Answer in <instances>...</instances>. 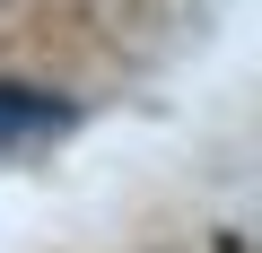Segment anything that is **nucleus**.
I'll list each match as a JSON object with an SVG mask.
<instances>
[{
    "label": "nucleus",
    "mask_w": 262,
    "mask_h": 253,
    "mask_svg": "<svg viewBox=\"0 0 262 253\" xmlns=\"http://www.w3.org/2000/svg\"><path fill=\"white\" fill-rule=\"evenodd\" d=\"M70 131V96L35 87V79H0V157L9 149H44Z\"/></svg>",
    "instance_id": "f257e3e1"
}]
</instances>
